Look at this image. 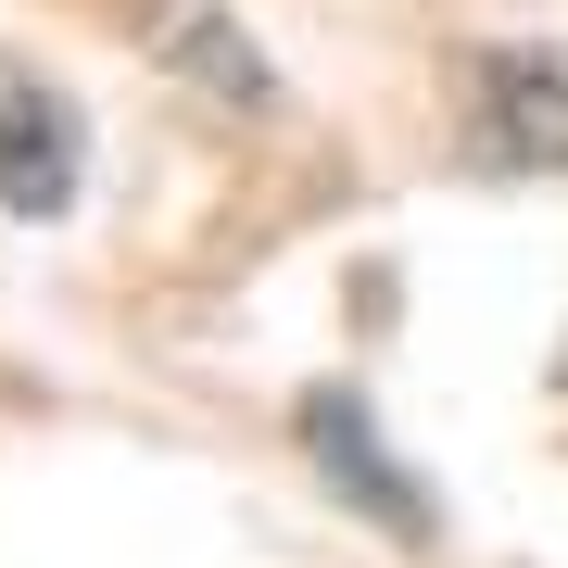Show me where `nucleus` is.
Returning a JSON list of instances; mask_svg holds the SVG:
<instances>
[{
    "label": "nucleus",
    "instance_id": "nucleus-4",
    "mask_svg": "<svg viewBox=\"0 0 568 568\" xmlns=\"http://www.w3.org/2000/svg\"><path fill=\"white\" fill-rule=\"evenodd\" d=\"M291 429H304V455H328V480H342L366 518H392L405 544H429V493L379 455V429H366V405H354V392H304V417H291Z\"/></svg>",
    "mask_w": 568,
    "mask_h": 568
},
{
    "label": "nucleus",
    "instance_id": "nucleus-1",
    "mask_svg": "<svg viewBox=\"0 0 568 568\" xmlns=\"http://www.w3.org/2000/svg\"><path fill=\"white\" fill-rule=\"evenodd\" d=\"M480 152L568 178V51H480Z\"/></svg>",
    "mask_w": 568,
    "mask_h": 568
},
{
    "label": "nucleus",
    "instance_id": "nucleus-3",
    "mask_svg": "<svg viewBox=\"0 0 568 568\" xmlns=\"http://www.w3.org/2000/svg\"><path fill=\"white\" fill-rule=\"evenodd\" d=\"M140 51L164 63V77H190V89H215L227 114H265L278 102V77H265V51L227 26V0H140Z\"/></svg>",
    "mask_w": 568,
    "mask_h": 568
},
{
    "label": "nucleus",
    "instance_id": "nucleus-2",
    "mask_svg": "<svg viewBox=\"0 0 568 568\" xmlns=\"http://www.w3.org/2000/svg\"><path fill=\"white\" fill-rule=\"evenodd\" d=\"M77 164H89V140H77V114H63V89L51 77H0V203L13 215H63L77 203Z\"/></svg>",
    "mask_w": 568,
    "mask_h": 568
}]
</instances>
